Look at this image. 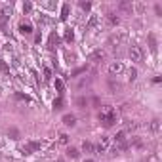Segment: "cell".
Instances as JSON below:
<instances>
[{"label":"cell","instance_id":"6da1fadb","mask_svg":"<svg viewBox=\"0 0 162 162\" xmlns=\"http://www.w3.org/2000/svg\"><path fill=\"white\" fill-rule=\"evenodd\" d=\"M99 122L105 126V128H111V126H115V122H116V112H115V109L112 107H103L101 109V112H99Z\"/></svg>","mask_w":162,"mask_h":162},{"label":"cell","instance_id":"7a4b0ae2","mask_svg":"<svg viewBox=\"0 0 162 162\" xmlns=\"http://www.w3.org/2000/svg\"><path fill=\"white\" fill-rule=\"evenodd\" d=\"M40 147H42L40 141H29V143H25L23 147H21V153L23 154H33V153L40 151Z\"/></svg>","mask_w":162,"mask_h":162},{"label":"cell","instance_id":"3957f363","mask_svg":"<svg viewBox=\"0 0 162 162\" xmlns=\"http://www.w3.org/2000/svg\"><path fill=\"white\" fill-rule=\"evenodd\" d=\"M126 42V33H122V31H118V33H115V34H111V38H109V44L111 46H122Z\"/></svg>","mask_w":162,"mask_h":162},{"label":"cell","instance_id":"277c9868","mask_svg":"<svg viewBox=\"0 0 162 162\" xmlns=\"http://www.w3.org/2000/svg\"><path fill=\"white\" fill-rule=\"evenodd\" d=\"M128 55H130V59L132 61H141L143 59V50L139 46H130V50H128Z\"/></svg>","mask_w":162,"mask_h":162},{"label":"cell","instance_id":"5b68a950","mask_svg":"<svg viewBox=\"0 0 162 162\" xmlns=\"http://www.w3.org/2000/svg\"><path fill=\"white\" fill-rule=\"evenodd\" d=\"M109 145H111V137L109 136H103L101 139H99V143H97V153H105V151H107L109 149Z\"/></svg>","mask_w":162,"mask_h":162},{"label":"cell","instance_id":"8992f818","mask_svg":"<svg viewBox=\"0 0 162 162\" xmlns=\"http://www.w3.org/2000/svg\"><path fill=\"white\" fill-rule=\"evenodd\" d=\"M122 71H124V65H122L120 61L111 63V65H109V73H111V74H120Z\"/></svg>","mask_w":162,"mask_h":162},{"label":"cell","instance_id":"52a82bcc","mask_svg":"<svg viewBox=\"0 0 162 162\" xmlns=\"http://www.w3.org/2000/svg\"><path fill=\"white\" fill-rule=\"evenodd\" d=\"M91 61H95V63H99V61H103L105 59V52L103 50H95L94 53H91V57H90Z\"/></svg>","mask_w":162,"mask_h":162},{"label":"cell","instance_id":"ba28073f","mask_svg":"<svg viewBox=\"0 0 162 162\" xmlns=\"http://www.w3.org/2000/svg\"><path fill=\"white\" fill-rule=\"evenodd\" d=\"M118 10H120L122 13H132L133 6H132V2H120L118 4Z\"/></svg>","mask_w":162,"mask_h":162},{"label":"cell","instance_id":"9c48e42d","mask_svg":"<svg viewBox=\"0 0 162 162\" xmlns=\"http://www.w3.org/2000/svg\"><path fill=\"white\" fill-rule=\"evenodd\" d=\"M63 124H65V126H71V128H73V126L76 124V116H74V115H65V116H63Z\"/></svg>","mask_w":162,"mask_h":162},{"label":"cell","instance_id":"30bf717a","mask_svg":"<svg viewBox=\"0 0 162 162\" xmlns=\"http://www.w3.org/2000/svg\"><path fill=\"white\" fill-rule=\"evenodd\" d=\"M19 33H21V34H31V33H33L31 23H19Z\"/></svg>","mask_w":162,"mask_h":162},{"label":"cell","instance_id":"8fae6325","mask_svg":"<svg viewBox=\"0 0 162 162\" xmlns=\"http://www.w3.org/2000/svg\"><path fill=\"white\" fill-rule=\"evenodd\" d=\"M149 128H151V132H153V133H158V132H160V120H158V118H154V120H151Z\"/></svg>","mask_w":162,"mask_h":162},{"label":"cell","instance_id":"7c38bea8","mask_svg":"<svg viewBox=\"0 0 162 162\" xmlns=\"http://www.w3.org/2000/svg\"><path fill=\"white\" fill-rule=\"evenodd\" d=\"M115 141L116 143H126V132H118L115 136Z\"/></svg>","mask_w":162,"mask_h":162},{"label":"cell","instance_id":"4fadbf2b","mask_svg":"<svg viewBox=\"0 0 162 162\" xmlns=\"http://www.w3.org/2000/svg\"><path fill=\"white\" fill-rule=\"evenodd\" d=\"M82 151L84 153H94V145H91L90 141H84L82 143Z\"/></svg>","mask_w":162,"mask_h":162},{"label":"cell","instance_id":"5bb4252c","mask_svg":"<svg viewBox=\"0 0 162 162\" xmlns=\"http://www.w3.org/2000/svg\"><path fill=\"white\" fill-rule=\"evenodd\" d=\"M78 154H80V153H78V149H73V147L67 151V157H69V158H78Z\"/></svg>","mask_w":162,"mask_h":162},{"label":"cell","instance_id":"9a60e30c","mask_svg":"<svg viewBox=\"0 0 162 162\" xmlns=\"http://www.w3.org/2000/svg\"><path fill=\"white\" fill-rule=\"evenodd\" d=\"M69 17V4H63L61 8V19H67Z\"/></svg>","mask_w":162,"mask_h":162},{"label":"cell","instance_id":"2e32d148","mask_svg":"<svg viewBox=\"0 0 162 162\" xmlns=\"http://www.w3.org/2000/svg\"><path fill=\"white\" fill-rule=\"evenodd\" d=\"M107 19H109L111 25H116V23H118V17L115 16V13H107Z\"/></svg>","mask_w":162,"mask_h":162},{"label":"cell","instance_id":"e0dca14e","mask_svg":"<svg viewBox=\"0 0 162 162\" xmlns=\"http://www.w3.org/2000/svg\"><path fill=\"white\" fill-rule=\"evenodd\" d=\"M76 105H78V107H86V105H88V99H86V97H78V99H76Z\"/></svg>","mask_w":162,"mask_h":162},{"label":"cell","instance_id":"ac0fdd59","mask_svg":"<svg viewBox=\"0 0 162 162\" xmlns=\"http://www.w3.org/2000/svg\"><path fill=\"white\" fill-rule=\"evenodd\" d=\"M143 162H158V157H157V154H153V153H151V154H147V158H145Z\"/></svg>","mask_w":162,"mask_h":162},{"label":"cell","instance_id":"d6986e66","mask_svg":"<svg viewBox=\"0 0 162 162\" xmlns=\"http://www.w3.org/2000/svg\"><path fill=\"white\" fill-rule=\"evenodd\" d=\"M65 40H67V42H73V40H74V34H73L71 29H67V33H65Z\"/></svg>","mask_w":162,"mask_h":162},{"label":"cell","instance_id":"ffe728a7","mask_svg":"<svg viewBox=\"0 0 162 162\" xmlns=\"http://www.w3.org/2000/svg\"><path fill=\"white\" fill-rule=\"evenodd\" d=\"M149 42H151V50H153V52H157V40H154L153 34H149Z\"/></svg>","mask_w":162,"mask_h":162},{"label":"cell","instance_id":"44dd1931","mask_svg":"<svg viewBox=\"0 0 162 162\" xmlns=\"http://www.w3.org/2000/svg\"><path fill=\"white\" fill-rule=\"evenodd\" d=\"M128 78L130 80H136L137 78V71H136V69H130V71H128Z\"/></svg>","mask_w":162,"mask_h":162},{"label":"cell","instance_id":"7402d4cb","mask_svg":"<svg viewBox=\"0 0 162 162\" xmlns=\"http://www.w3.org/2000/svg\"><path fill=\"white\" fill-rule=\"evenodd\" d=\"M59 143L61 145H67L69 143V136H67V133H61V136H59Z\"/></svg>","mask_w":162,"mask_h":162},{"label":"cell","instance_id":"603a6c76","mask_svg":"<svg viewBox=\"0 0 162 162\" xmlns=\"http://www.w3.org/2000/svg\"><path fill=\"white\" fill-rule=\"evenodd\" d=\"M63 107V99L57 97V99H53V109H61Z\"/></svg>","mask_w":162,"mask_h":162},{"label":"cell","instance_id":"cb8c5ba5","mask_svg":"<svg viewBox=\"0 0 162 162\" xmlns=\"http://www.w3.org/2000/svg\"><path fill=\"white\" fill-rule=\"evenodd\" d=\"M31 10H33V4H31V2H25V4H23V12H25V13H31Z\"/></svg>","mask_w":162,"mask_h":162},{"label":"cell","instance_id":"d4e9b609","mask_svg":"<svg viewBox=\"0 0 162 162\" xmlns=\"http://www.w3.org/2000/svg\"><path fill=\"white\" fill-rule=\"evenodd\" d=\"M8 133H10V136H12V139H17V137H19V132H17L16 128H12V130H10Z\"/></svg>","mask_w":162,"mask_h":162},{"label":"cell","instance_id":"484cf974","mask_svg":"<svg viewBox=\"0 0 162 162\" xmlns=\"http://www.w3.org/2000/svg\"><path fill=\"white\" fill-rule=\"evenodd\" d=\"M55 88H57V91H59V94H63V82L57 78V80H55Z\"/></svg>","mask_w":162,"mask_h":162},{"label":"cell","instance_id":"4316f807","mask_svg":"<svg viewBox=\"0 0 162 162\" xmlns=\"http://www.w3.org/2000/svg\"><path fill=\"white\" fill-rule=\"evenodd\" d=\"M50 76H52V71L48 67H44V80H50Z\"/></svg>","mask_w":162,"mask_h":162},{"label":"cell","instance_id":"83f0119b","mask_svg":"<svg viewBox=\"0 0 162 162\" xmlns=\"http://www.w3.org/2000/svg\"><path fill=\"white\" fill-rule=\"evenodd\" d=\"M0 71H2V73H8V71H10V69H8V65H6L4 61H0Z\"/></svg>","mask_w":162,"mask_h":162},{"label":"cell","instance_id":"f1b7e54d","mask_svg":"<svg viewBox=\"0 0 162 162\" xmlns=\"http://www.w3.org/2000/svg\"><path fill=\"white\" fill-rule=\"evenodd\" d=\"M80 8H82V10H86V12H88V10L91 8V4H90V2H80Z\"/></svg>","mask_w":162,"mask_h":162},{"label":"cell","instance_id":"f546056e","mask_svg":"<svg viewBox=\"0 0 162 162\" xmlns=\"http://www.w3.org/2000/svg\"><path fill=\"white\" fill-rule=\"evenodd\" d=\"M84 162H95V160H91V158H88V160H84Z\"/></svg>","mask_w":162,"mask_h":162}]
</instances>
